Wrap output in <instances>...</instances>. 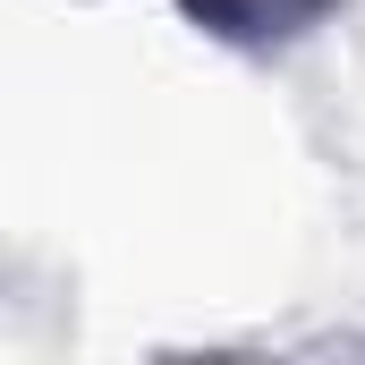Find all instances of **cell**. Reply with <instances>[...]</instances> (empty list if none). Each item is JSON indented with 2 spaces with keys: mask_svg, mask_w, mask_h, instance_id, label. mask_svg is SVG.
Masks as SVG:
<instances>
[{
  "mask_svg": "<svg viewBox=\"0 0 365 365\" xmlns=\"http://www.w3.org/2000/svg\"><path fill=\"white\" fill-rule=\"evenodd\" d=\"M331 9H340V0H179L187 26H204V34H221V43H247V51L323 26Z\"/></svg>",
  "mask_w": 365,
  "mask_h": 365,
  "instance_id": "6da1fadb",
  "label": "cell"
}]
</instances>
